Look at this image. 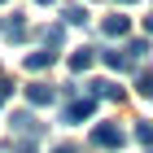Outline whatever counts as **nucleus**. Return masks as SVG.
<instances>
[{"instance_id": "nucleus-9", "label": "nucleus", "mask_w": 153, "mask_h": 153, "mask_svg": "<svg viewBox=\"0 0 153 153\" xmlns=\"http://www.w3.org/2000/svg\"><path fill=\"white\" fill-rule=\"evenodd\" d=\"M61 22L83 26V22H88V9H83V4H66V9H61Z\"/></svg>"}, {"instance_id": "nucleus-2", "label": "nucleus", "mask_w": 153, "mask_h": 153, "mask_svg": "<svg viewBox=\"0 0 153 153\" xmlns=\"http://www.w3.org/2000/svg\"><path fill=\"white\" fill-rule=\"evenodd\" d=\"M92 144L96 149H123V131L114 123H101V127H92Z\"/></svg>"}, {"instance_id": "nucleus-3", "label": "nucleus", "mask_w": 153, "mask_h": 153, "mask_svg": "<svg viewBox=\"0 0 153 153\" xmlns=\"http://www.w3.org/2000/svg\"><path fill=\"white\" fill-rule=\"evenodd\" d=\"M9 127L18 131V136H26V140H35L39 131H44V127H39V123H35V114H31V109H18V114L9 118Z\"/></svg>"}, {"instance_id": "nucleus-5", "label": "nucleus", "mask_w": 153, "mask_h": 153, "mask_svg": "<svg viewBox=\"0 0 153 153\" xmlns=\"http://www.w3.org/2000/svg\"><path fill=\"white\" fill-rule=\"evenodd\" d=\"M0 35H4V39H26V18H22V13L0 18Z\"/></svg>"}, {"instance_id": "nucleus-20", "label": "nucleus", "mask_w": 153, "mask_h": 153, "mask_svg": "<svg viewBox=\"0 0 153 153\" xmlns=\"http://www.w3.org/2000/svg\"><path fill=\"white\" fill-rule=\"evenodd\" d=\"M0 4H4V0H0Z\"/></svg>"}, {"instance_id": "nucleus-6", "label": "nucleus", "mask_w": 153, "mask_h": 153, "mask_svg": "<svg viewBox=\"0 0 153 153\" xmlns=\"http://www.w3.org/2000/svg\"><path fill=\"white\" fill-rule=\"evenodd\" d=\"M127 26H131L127 18H123V13H114V18H105V22H101V31H105V35H114V39H118V35H127Z\"/></svg>"}, {"instance_id": "nucleus-13", "label": "nucleus", "mask_w": 153, "mask_h": 153, "mask_svg": "<svg viewBox=\"0 0 153 153\" xmlns=\"http://www.w3.org/2000/svg\"><path fill=\"white\" fill-rule=\"evenodd\" d=\"M136 140H140V144H153V123H136Z\"/></svg>"}, {"instance_id": "nucleus-7", "label": "nucleus", "mask_w": 153, "mask_h": 153, "mask_svg": "<svg viewBox=\"0 0 153 153\" xmlns=\"http://www.w3.org/2000/svg\"><path fill=\"white\" fill-rule=\"evenodd\" d=\"M92 61H96V48H79V53H70V70H79V74H83Z\"/></svg>"}, {"instance_id": "nucleus-19", "label": "nucleus", "mask_w": 153, "mask_h": 153, "mask_svg": "<svg viewBox=\"0 0 153 153\" xmlns=\"http://www.w3.org/2000/svg\"><path fill=\"white\" fill-rule=\"evenodd\" d=\"M39 4H53V0H39Z\"/></svg>"}, {"instance_id": "nucleus-12", "label": "nucleus", "mask_w": 153, "mask_h": 153, "mask_svg": "<svg viewBox=\"0 0 153 153\" xmlns=\"http://www.w3.org/2000/svg\"><path fill=\"white\" fill-rule=\"evenodd\" d=\"M61 39H66V31H61V26H48V31H44V48H48V53H53V48H61Z\"/></svg>"}, {"instance_id": "nucleus-1", "label": "nucleus", "mask_w": 153, "mask_h": 153, "mask_svg": "<svg viewBox=\"0 0 153 153\" xmlns=\"http://www.w3.org/2000/svg\"><path fill=\"white\" fill-rule=\"evenodd\" d=\"M92 114H96V96H79L61 109V123H88Z\"/></svg>"}, {"instance_id": "nucleus-4", "label": "nucleus", "mask_w": 153, "mask_h": 153, "mask_svg": "<svg viewBox=\"0 0 153 153\" xmlns=\"http://www.w3.org/2000/svg\"><path fill=\"white\" fill-rule=\"evenodd\" d=\"M26 101H31V105H53V101H57V88H53V83H31V88H26Z\"/></svg>"}, {"instance_id": "nucleus-18", "label": "nucleus", "mask_w": 153, "mask_h": 153, "mask_svg": "<svg viewBox=\"0 0 153 153\" xmlns=\"http://www.w3.org/2000/svg\"><path fill=\"white\" fill-rule=\"evenodd\" d=\"M118 4H136V0H118Z\"/></svg>"}, {"instance_id": "nucleus-14", "label": "nucleus", "mask_w": 153, "mask_h": 153, "mask_svg": "<svg viewBox=\"0 0 153 153\" xmlns=\"http://www.w3.org/2000/svg\"><path fill=\"white\" fill-rule=\"evenodd\" d=\"M136 92L153 96V74H149V70H140V79H136Z\"/></svg>"}, {"instance_id": "nucleus-11", "label": "nucleus", "mask_w": 153, "mask_h": 153, "mask_svg": "<svg viewBox=\"0 0 153 153\" xmlns=\"http://www.w3.org/2000/svg\"><path fill=\"white\" fill-rule=\"evenodd\" d=\"M123 53H127V61H131V66H136V61H140L144 53H149V39H131V44L123 48Z\"/></svg>"}, {"instance_id": "nucleus-15", "label": "nucleus", "mask_w": 153, "mask_h": 153, "mask_svg": "<svg viewBox=\"0 0 153 153\" xmlns=\"http://www.w3.org/2000/svg\"><path fill=\"white\" fill-rule=\"evenodd\" d=\"M9 153H35V144H31V140H22V144H9Z\"/></svg>"}, {"instance_id": "nucleus-10", "label": "nucleus", "mask_w": 153, "mask_h": 153, "mask_svg": "<svg viewBox=\"0 0 153 153\" xmlns=\"http://www.w3.org/2000/svg\"><path fill=\"white\" fill-rule=\"evenodd\" d=\"M53 61H57V53H31V57H26V66H31V70H44V66H53Z\"/></svg>"}, {"instance_id": "nucleus-16", "label": "nucleus", "mask_w": 153, "mask_h": 153, "mask_svg": "<svg viewBox=\"0 0 153 153\" xmlns=\"http://www.w3.org/2000/svg\"><path fill=\"white\" fill-rule=\"evenodd\" d=\"M144 35H153V13H149V18H144Z\"/></svg>"}, {"instance_id": "nucleus-8", "label": "nucleus", "mask_w": 153, "mask_h": 153, "mask_svg": "<svg viewBox=\"0 0 153 153\" xmlns=\"http://www.w3.org/2000/svg\"><path fill=\"white\" fill-rule=\"evenodd\" d=\"M101 61H105L109 70H131V61H127V53H118V48H109V53H101Z\"/></svg>"}, {"instance_id": "nucleus-17", "label": "nucleus", "mask_w": 153, "mask_h": 153, "mask_svg": "<svg viewBox=\"0 0 153 153\" xmlns=\"http://www.w3.org/2000/svg\"><path fill=\"white\" fill-rule=\"evenodd\" d=\"M53 153H74V144H57V149H53Z\"/></svg>"}]
</instances>
